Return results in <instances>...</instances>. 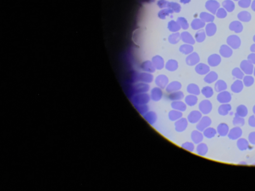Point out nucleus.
Here are the masks:
<instances>
[{"mask_svg":"<svg viewBox=\"0 0 255 191\" xmlns=\"http://www.w3.org/2000/svg\"><path fill=\"white\" fill-rule=\"evenodd\" d=\"M201 18L204 21L207 22H212L214 20V17L213 16L211 15L210 14H207V13H203L201 15Z\"/></svg>","mask_w":255,"mask_h":191,"instance_id":"nucleus-35","label":"nucleus"},{"mask_svg":"<svg viewBox=\"0 0 255 191\" xmlns=\"http://www.w3.org/2000/svg\"><path fill=\"white\" fill-rule=\"evenodd\" d=\"M248 124L251 127H255V115H253L249 117Z\"/></svg>","mask_w":255,"mask_h":191,"instance_id":"nucleus-40","label":"nucleus"},{"mask_svg":"<svg viewBox=\"0 0 255 191\" xmlns=\"http://www.w3.org/2000/svg\"><path fill=\"white\" fill-rule=\"evenodd\" d=\"M252 7L253 10L255 11V1L254 2V3H253Z\"/></svg>","mask_w":255,"mask_h":191,"instance_id":"nucleus-43","label":"nucleus"},{"mask_svg":"<svg viewBox=\"0 0 255 191\" xmlns=\"http://www.w3.org/2000/svg\"><path fill=\"white\" fill-rule=\"evenodd\" d=\"M223 5L224 7V8L227 10V11H229V12L232 11H233L234 10V8H235L234 3L230 1H227L224 2L223 3Z\"/></svg>","mask_w":255,"mask_h":191,"instance_id":"nucleus-33","label":"nucleus"},{"mask_svg":"<svg viewBox=\"0 0 255 191\" xmlns=\"http://www.w3.org/2000/svg\"><path fill=\"white\" fill-rule=\"evenodd\" d=\"M227 43L230 47L233 49H237L239 48L241 44V39L239 37L236 35H230L227 39Z\"/></svg>","mask_w":255,"mask_h":191,"instance_id":"nucleus-1","label":"nucleus"},{"mask_svg":"<svg viewBox=\"0 0 255 191\" xmlns=\"http://www.w3.org/2000/svg\"><path fill=\"white\" fill-rule=\"evenodd\" d=\"M248 113V109L246 106L244 104H240L236 109V113L235 114L242 118H245Z\"/></svg>","mask_w":255,"mask_h":191,"instance_id":"nucleus-18","label":"nucleus"},{"mask_svg":"<svg viewBox=\"0 0 255 191\" xmlns=\"http://www.w3.org/2000/svg\"><path fill=\"white\" fill-rule=\"evenodd\" d=\"M217 132L213 127H208L203 131V135L207 138H212L216 135Z\"/></svg>","mask_w":255,"mask_h":191,"instance_id":"nucleus-22","label":"nucleus"},{"mask_svg":"<svg viewBox=\"0 0 255 191\" xmlns=\"http://www.w3.org/2000/svg\"><path fill=\"white\" fill-rule=\"evenodd\" d=\"M202 93L206 98H211L213 95V90L212 88L209 86L204 87L202 90Z\"/></svg>","mask_w":255,"mask_h":191,"instance_id":"nucleus-29","label":"nucleus"},{"mask_svg":"<svg viewBox=\"0 0 255 191\" xmlns=\"http://www.w3.org/2000/svg\"><path fill=\"white\" fill-rule=\"evenodd\" d=\"M243 131L240 127H235L229 131L228 136L230 140H235L241 138L242 135Z\"/></svg>","mask_w":255,"mask_h":191,"instance_id":"nucleus-5","label":"nucleus"},{"mask_svg":"<svg viewBox=\"0 0 255 191\" xmlns=\"http://www.w3.org/2000/svg\"><path fill=\"white\" fill-rule=\"evenodd\" d=\"M232 74L233 77L237 78L238 79H242L244 77V72L242 71L241 69L238 67L235 68L233 70Z\"/></svg>","mask_w":255,"mask_h":191,"instance_id":"nucleus-26","label":"nucleus"},{"mask_svg":"<svg viewBox=\"0 0 255 191\" xmlns=\"http://www.w3.org/2000/svg\"><path fill=\"white\" fill-rule=\"evenodd\" d=\"M182 117V113L180 111L174 110L171 111L168 114V117L171 121H175L179 120Z\"/></svg>","mask_w":255,"mask_h":191,"instance_id":"nucleus-25","label":"nucleus"},{"mask_svg":"<svg viewBox=\"0 0 255 191\" xmlns=\"http://www.w3.org/2000/svg\"><path fill=\"white\" fill-rule=\"evenodd\" d=\"M219 52L220 55L223 57L229 58L232 56L233 51L229 46L224 44L220 47Z\"/></svg>","mask_w":255,"mask_h":191,"instance_id":"nucleus-8","label":"nucleus"},{"mask_svg":"<svg viewBox=\"0 0 255 191\" xmlns=\"http://www.w3.org/2000/svg\"><path fill=\"white\" fill-rule=\"evenodd\" d=\"M191 139L194 143L199 144L203 139V135L198 130L193 131V132L191 133Z\"/></svg>","mask_w":255,"mask_h":191,"instance_id":"nucleus-16","label":"nucleus"},{"mask_svg":"<svg viewBox=\"0 0 255 191\" xmlns=\"http://www.w3.org/2000/svg\"><path fill=\"white\" fill-rule=\"evenodd\" d=\"M250 51L252 52L253 53H255V43L252 44L250 47Z\"/></svg>","mask_w":255,"mask_h":191,"instance_id":"nucleus-42","label":"nucleus"},{"mask_svg":"<svg viewBox=\"0 0 255 191\" xmlns=\"http://www.w3.org/2000/svg\"><path fill=\"white\" fill-rule=\"evenodd\" d=\"M217 100L220 103L228 104L231 101V95L228 91H224L219 93L217 97Z\"/></svg>","mask_w":255,"mask_h":191,"instance_id":"nucleus-6","label":"nucleus"},{"mask_svg":"<svg viewBox=\"0 0 255 191\" xmlns=\"http://www.w3.org/2000/svg\"><path fill=\"white\" fill-rule=\"evenodd\" d=\"M248 141L251 144L255 145V131L251 132L248 136Z\"/></svg>","mask_w":255,"mask_h":191,"instance_id":"nucleus-38","label":"nucleus"},{"mask_svg":"<svg viewBox=\"0 0 255 191\" xmlns=\"http://www.w3.org/2000/svg\"><path fill=\"white\" fill-rule=\"evenodd\" d=\"M217 30V27L215 24L210 23L208 24L206 27V33L209 37L214 35Z\"/></svg>","mask_w":255,"mask_h":191,"instance_id":"nucleus-23","label":"nucleus"},{"mask_svg":"<svg viewBox=\"0 0 255 191\" xmlns=\"http://www.w3.org/2000/svg\"><path fill=\"white\" fill-rule=\"evenodd\" d=\"M229 29L230 30L235 32V33H241L243 30V26L240 21L238 20L232 21L230 23L229 25Z\"/></svg>","mask_w":255,"mask_h":191,"instance_id":"nucleus-9","label":"nucleus"},{"mask_svg":"<svg viewBox=\"0 0 255 191\" xmlns=\"http://www.w3.org/2000/svg\"><path fill=\"white\" fill-rule=\"evenodd\" d=\"M248 60L252 64H255V53H251L248 56Z\"/></svg>","mask_w":255,"mask_h":191,"instance_id":"nucleus-41","label":"nucleus"},{"mask_svg":"<svg viewBox=\"0 0 255 191\" xmlns=\"http://www.w3.org/2000/svg\"><path fill=\"white\" fill-rule=\"evenodd\" d=\"M244 88V84L241 80L238 79L235 81L231 86V90L233 93H239L242 92Z\"/></svg>","mask_w":255,"mask_h":191,"instance_id":"nucleus-13","label":"nucleus"},{"mask_svg":"<svg viewBox=\"0 0 255 191\" xmlns=\"http://www.w3.org/2000/svg\"><path fill=\"white\" fill-rule=\"evenodd\" d=\"M227 88V85L226 82L222 80H218L215 83V86H214V89L216 92H219V93L226 90Z\"/></svg>","mask_w":255,"mask_h":191,"instance_id":"nucleus-17","label":"nucleus"},{"mask_svg":"<svg viewBox=\"0 0 255 191\" xmlns=\"http://www.w3.org/2000/svg\"><path fill=\"white\" fill-rule=\"evenodd\" d=\"M219 7V5L217 2L214 1L210 2L208 5V9L213 14H215L217 9Z\"/></svg>","mask_w":255,"mask_h":191,"instance_id":"nucleus-32","label":"nucleus"},{"mask_svg":"<svg viewBox=\"0 0 255 191\" xmlns=\"http://www.w3.org/2000/svg\"><path fill=\"white\" fill-rule=\"evenodd\" d=\"M146 116V115H145ZM145 119L151 124H153L155 122L157 119V117L155 113L153 112H150L149 113L146 114V117H145Z\"/></svg>","mask_w":255,"mask_h":191,"instance_id":"nucleus-31","label":"nucleus"},{"mask_svg":"<svg viewBox=\"0 0 255 191\" xmlns=\"http://www.w3.org/2000/svg\"><path fill=\"white\" fill-rule=\"evenodd\" d=\"M209 70H210L209 67L207 65L204 64H200V65H199L198 69H197V72L199 74L202 75L205 74L206 73H207Z\"/></svg>","mask_w":255,"mask_h":191,"instance_id":"nucleus-30","label":"nucleus"},{"mask_svg":"<svg viewBox=\"0 0 255 191\" xmlns=\"http://www.w3.org/2000/svg\"><path fill=\"white\" fill-rule=\"evenodd\" d=\"M250 0H241L239 3L240 6L242 8H248L250 6Z\"/></svg>","mask_w":255,"mask_h":191,"instance_id":"nucleus-39","label":"nucleus"},{"mask_svg":"<svg viewBox=\"0 0 255 191\" xmlns=\"http://www.w3.org/2000/svg\"><path fill=\"white\" fill-rule=\"evenodd\" d=\"M202 118V113L199 111H194L190 113L188 116V121L191 123L198 122Z\"/></svg>","mask_w":255,"mask_h":191,"instance_id":"nucleus-7","label":"nucleus"},{"mask_svg":"<svg viewBox=\"0 0 255 191\" xmlns=\"http://www.w3.org/2000/svg\"><path fill=\"white\" fill-rule=\"evenodd\" d=\"M232 107L229 104H222L219 107L218 112L222 116H227L231 111Z\"/></svg>","mask_w":255,"mask_h":191,"instance_id":"nucleus-11","label":"nucleus"},{"mask_svg":"<svg viewBox=\"0 0 255 191\" xmlns=\"http://www.w3.org/2000/svg\"><path fill=\"white\" fill-rule=\"evenodd\" d=\"M187 121L185 118H180L176 121L175 124V127L176 131L179 132H182L184 131L187 127Z\"/></svg>","mask_w":255,"mask_h":191,"instance_id":"nucleus-12","label":"nucleus"},{"mask_svg":"<svg viewBox=\"0 0 255 191\" xmlns=\"http://www.w3.org/2000/svg\"><path fill=\"white\" fill-rule=\"evenodd\" d=\"M254 76H255V68H254Z\"/></svg>","mask_w":255,"mask_h":191,"instance_id":"nucleus-47","label":"nucleus"},{"mask_svg":"<svg viewBox=\"0 0 255 191\" xmlns=\"http://www.w3.org/2000/svg\"><path fill=\"white\" fill-rule=\"evenodd\" d=\"M185 101H186V104L189 106H194L195 104H196L197 103V98L195 96H192L191 97H187Z\"/></svg>","mask_w":255,"mask_h":191,"instance_id":"nucleus-34","label":"nucleus"},{"mask_svg":"<svg viewBox=\"0 0 255 191\" xmlns=\"http://www.w3.org/2000/svg\"><path fill=\"white\" fill-rule=\"evenodd\" d=\"M211 122H212L210 118L207 116L203 117L198 122V124L196 126L197 129L200 131H203L205 129L209 127V126L211 125Z\"/></svg>","mask_w":255,"mask_h":191,"instance_id":"nucleus-4","label":"nucleus"},{"mask_svg":"<svg viewBox=\"0 0 255 191\" xmlns=\"http://www.w3.org/2000/svg\"><path fill=\"white\" fill-rule=\"evenodd\" d=\"M239 164L241 165H247V163L246 162H245V161H242V162H241L239 163Z\"/></svg>","mask_w":255,"mask_h":191,"instance_id":"nucleus-44","label":"nucleus"},{"mask_svg":"<svg viewBox=\"0 0 255 191\" xmlns=\"http://www.w3.org/2000/svg\"><path fill=\"white\" fill-rule=\"evenodd\" d=\"M237 146L241 151H245L249 147V142L245 138H240L238 140Z\"/></svg>","mask_w":255,"mask_h":191,"instance_id":"nucleus-15","label":"nucleus"},{"mask_svg":"<svg viewBox=\"0 0 255 191\" xmlns=\"http://www.w3.org/2000/svg\"><path fill=\"white\" fill-rule=\"evenodd\" d=\"M238 18L240 21L247 23L251 20L252 16L248 11H241L238 15Z\"/></svg>","mask_w":255,"mask_h":191,"instance_id":"nucleus-19","label":"nucleus"},{"mask_svg":"<svg viewBox=\"0 0 255 191\" xmlns=\"http://www.w3.org/2000/svg\"><path fill=\"white\" fill-rule=\"evenodd\" d=\"M254 68L253 64L248 60L242 61L240 64V68L245 74L248 75L252 74L254 72Z\"/></svg>","mask_w":255,"mask_h":191,"instance_id":"nucleus-2","label":"nucleus"},{"mask_svg":"<svg viewBox=\"0 0 255 191\" xmlns=\"http://www.w3.org/2000/svg\"><path fill=\"white\" fill-rule=\"evenodd\" d=\"M245 121L244 118L240 117L235 114V117L233 120V124L235 127H241L245 125Z\"/></svg>","mask_w":255,"mask_h":191,"instance_id":"nucleus-24","label":"nucleus"},{"mask_svg":"<svg viewBox=\"0 0 255 191\" xmlns=\"http://www.w3.org/2000/svg\"><path fill=\"white\" fill-rule=\"evenodd\" d=\"M218 74L215 72H210L204 78V81L208 84L213 83L218 79Z\"/></svg>","mask_w":255,"mask_h":191,"instance_id":"nucleus-20","label":"nucleus"},{"mask_svg":"<svg viewBox=\"0 0 255 191\" xmlns=\"http://www.w3.org/2000/svg\"><path fill=\"white\" fill-rule=\"evenodd\" d=\"M253 41L255 42V35H254V37H253Z\"/></svg>","mask_w":255,"mask_h":191,"instance_id":"nucleus-46","label":"nucleus"},{"mask_svg":"<svg viewBox=\"0 0 255 191\" xmlns=\"http://www.w3.org/2000/svg\"><path fill=\"white\" fill-rule=\"evenodd\" d=\"M253 112L254 115H255V105L253 108Z\"/></svg>","mask_w":255,"mask_h":191,"instance_id":"nucleus-45","label":"nucleus"},{"mask_svg":"<svg viewBox=\"0 0 255 191\" xmlns=\"http://www.w3.org/2000/svg\"><path fill=\"white\" fill-rule=\"evenodd\" d=\"M208 61L209 64L211 66H217L221 63V57L218 54H212L209 57Z\"/></svg>","mask_w":255,"mask_h":191,"instance_id":"nucleus-14","label":"nucleus"},{"mask_svg":"<svg viewBox=\"0 0 255 191\" xmlns=\"http://www.w3.org/2000/svg\"><path fill=\"white\" fill-rule=\"evenodd\" d=\"M197 153L201 156H205L208 152V147L205 143H200L199 144L196 149Z\"/></svg>","mask_w":255,"mask_h":191,"instance_id":"nucleus-21","label":"nucleus"},{"mask_svg":"<svg viewBox=\"0 0 255 191\" xmlns=\"http://www.w3.org/2000/svg\"><path fill=\"white\" fill-rule=\"evenodd\" d=\"M182 147L190 151H193L194 149V144L191 142H186L184 143V144L182 145Z\"/></svg>","mask_w":255,"mask_h":191,"instance_id":"nucleus-37","label":"nucleus"},{"mask_svg":"<svg viewBox=\"0 0 255 191\" xmlns=\"http://www.w3.org/2000/svg\"><path fill=\"white\" fill-rule=\"evenodd\" d=\"M254 83V78L252 76L247 75L243 78V84L246 87L251 86Z\"/></svg>","mask_w":255,"mask_h":191,"instance_id":"nucleus-28","label":"nucleus"},{"mask_svg":"<svg viewBox=\"0 0 255 191\" xmlns=\"http://www.w3.org/2000/svg\"><path fill=\"white\" fill-rule=\"evenodd\" d=\"M172 107L175 110L180 112H184L186 109V105L182 102H174L172 103Z\"/></svg>","mask_w":255,"mask_h":191,"instance_id":"nucleus-27","label":"nucleus"},{"mask_svg":"<svg viewBox=\"0 0 255 191\" xmlns=\"http://www.w3.org/2000/svg\"><path fill=\"white\" fill-rule=\"evenodd\" d=\"M227 12L225 10L223 9H220L218 11L217 13L216 14V16L218 18H220V19H224L227 16Z\"/></svg>","mask_w":255,"mask_h":191,"instance_id":"nucleus-36","label":"nucleus"},{"mask_svg":"<svg viewBox=\"0 0 255 191\" xmlns=\"http://www.w3.org/2000/svg\"><path fill=\"white\" fill-rule=\"evenodd\" d=\"M216 131L219 135L221 136H225L228 135V134L229 133L230 130H229V126H228L226 123H221L218 126Z\"/></svg>","mask_w":255,"mask_h":191,"instance_id":"nucleus-10","label":"nucleus"},{"mask_svg":"<svg viewBox=\"0 0 255 191\" xmlns=\"http://www.w3.org/2000/svg\"><path fill=\"white\" fill-rule=\"evenodd\" d=\"M199 109L203 114H208L212 109V104L211 102L207 100H203L199 104Z\"/></svg>","mask_w":255,"mask_h":191,"instance_id":"nucleus-3","label":"nucleus"}]
</instances>
